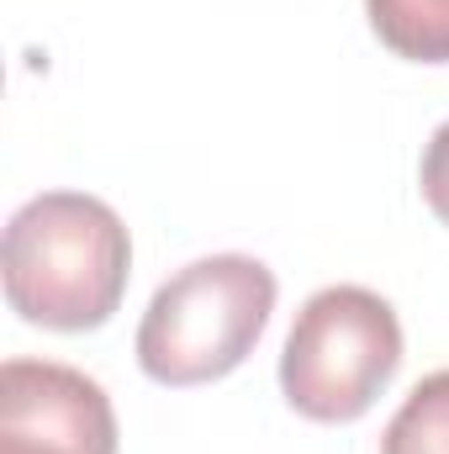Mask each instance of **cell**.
I'll return each mask as SVG.
<instances>
[{"label":"cell","instance_id":"cell-5","mask_svg":"<svg viewBox=\"0 0 449 454\" xmlns=\"http://www.w3.org/2000/svg\"><path fill=\"white\" fill-rule=\"evenodd\" d=\"M370 32L413 64H449V0H365Z\"/></svg>","mask_w":449,"mask_h":454},{"label":"cell","instance_id":"cell-4","mask_svg":"<svg viewBox=\"0 0 449 454\" xmlns=\"http://www.w3.org/2000/svg\"><path fill=\"white\" fill-rule=\"evenodd\" d=\"M0 454H116L112 396L75 364L5 359Z\"/></svg>","mask_w":449,"mask_h":454},{"label":"cell","instance_id":"cell-7","mask_svg":"<svg viewBox=\"0 0 449 454\" xmlns=\"http://www.w3.org/2000/svg\"><path fill=\"white\" fill-rule=\"evenodd\" d=\"M418 185H423L429 212L449 227V121H439V127H434V137H429V148H423Z\"/></svg>","mask_w":449,"mask_h":454},{"label":"cell","instance_id":"cell-1","mask_svg":"<svg viewBox=\"0 0 449 454\" xmlns=\"http://www.w3.org/2000/svg\"><path fill=\"white\" fill-rule=\"evenodd\" d=\"M5 301L48 333H91L112 323L132 275V238L101 196L43 191L5 223Z\"/></svg>","mask_w":449,"mask_h":454},{"label":"cell","instance_id":"cell-3","mask_svg":"<svg viewBox=\"0 0 449 454\" xmlns=\"http://www.w3.org/2000/svg\"><path fill=\"white\" fill-rule=\"evenodd\" d=\"M402 370V323L381 291L365 286H323L296 312L280 391L291 412L307 423H354L375 407V396Z\"/></svg>","mask_w":449,"mask_h":454},{"label":"cell","instance_id":"cell-2","mask_svg":"<svg viewBox=\"0 0 449 454\" xmlns=\"http://www.w3.org/2000/svg\"><path fill=\"white\" fill-rule=\"evenodd\" d=\"M275 296V270L248 254H207L175 270L138 323L143 375L175 391L232 375L264 339Z\"/></svg>","mask_w":449,"mask_h":454},{"label":"cell","instance_id":"cell-6","mask_svg":"<svg viewBox=\"0 0 449 454\" xmlns=\"http://www.w3.org/2000/svg\"><path fill=\"white\" fill-rule=\"evenodd\" d=\"M381 454H449V370L423 375L381 434Z\"/></svg>","mask_w":449,"mask_h":454}]
</instances>
